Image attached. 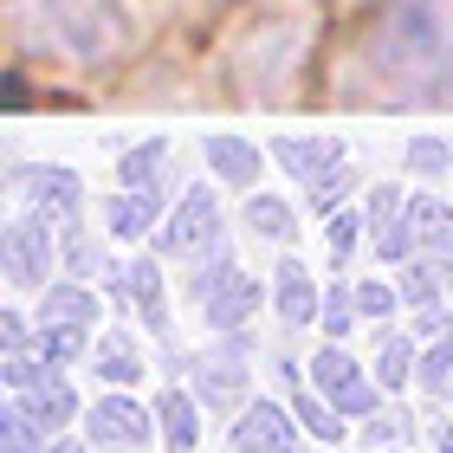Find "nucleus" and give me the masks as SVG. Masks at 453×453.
Instances as JSON below:
<instances>
[{
  "mask_svg": "<svg viewBox=\"0 0 453 453\" xmlns=\"http://www.w3.org/2000/svg\"><path fill=\"white\" fill-rule=\"evenodd\" d=\"M240 220H246V234H259V240H273V246H292L298 240V208L285 195L273 188H253L240 201Z\"/></svg>",
  "mask_w": 453,
  "mask_h": 453,
  "instance_id": "412c9836",
  "label": "nucleus"
},
{
  "mask_svg": "<svg viewBox=\"0 0 453 453\" xmlns=\"http://www.w3.org/2000/svg\"><path fill=\"white\" fill-rule=\"evenodd\" d=\"M408 226H415L421 253H453V201L415 188V195H408Z\"/></svg>",
  "mask_w": 453,
  "mask_h": 453,
  "instance_id": "5701e85b",
  "label": "nucleus"
},
{
  "mask_svg": "<svg viewBox=\"0 0 453 453\" xmlns=\"http://www.w3.org/2000/svg\"><path fill=\"white\" fill-rule=\"evenodd\" d=\"M13 402L27 408V415L46 427V434H72V427L85 421V402H78V388L65 382V369H52L39 388H27V395H13Z\"/></svg>",
  "mask_w": 453,
  "mask_h": 453,
  "instance_id": "a211bd4d",
  "label": "nucleus"
},
{
  "mask_svg": "<svg viewBox=\"0 0 453 453\" xmlns=\"http://www.w3.org/2000/svg\"><path fill=\"white\" fill-rule=\"evenodd\" d=\"M273 318L285 331H311L324 318V285L311 279V265L298 253H279V265H273Z\"/></svg>",
  "mask_w": 453,
  "mask_h": 453,
  "instance_id": "f8f14e48",
  "label": "nucleus"
},
{
  "mask_svg": "<svg viewBox=\"0 0 453 453\" xmlns=\"http://www.w3.org/2000/svg\"><path fill=\"white\" fill-rule=\"evenodd\" d=\"M33 337H39V324H27V311H19V304H7V311H0V357L33 349Z\"/></svg>",
  "mask_w": 453,
  "mask_h": 453,
  "instance_id": "4c0bfd02",
  "label": "nucleus"
},
{
  "mask_svg": "<svg viewBox=\"0 0 453 453\" xmlns=\"http://www.w3.org/2000/svg\"><path fill=\"white\" fill-rule=\"evenodd\" d=\"M52 376V363L39 357V349H19V357H0V382H7V395H27Z\"/></svg>",
  "mask_w": 453,
  "mask_h": 453,
  "instance_id": "c9c22d12",
  "label": "nucleus"
},
{
  "mask_svg": "<svg viewBox=\"0 0 453 453\" xmlns=\"http://www.w3.org/2000/svg\"><path fill=\"white\" fill-rule=\"evenodd\" d=\"M188 388L201 395V408H208L214 421H234L240 408L253 402V337L234 331V337H220L208 349H195Z\"/></svg>",
  "mask_w": 453,
  "mask_h": 453,
  "instance_id": "20e7f679",
  "label": "nucleus"
},
{
  "mask_svg": "<svg viewBox=\"0 0 453 453\" xmlns=\"http://www.w3.org/2000/svg\"><path fill=\"white\" fill-rule=\"evenodd\" d=\"M13 19L39 52L65 65H111L130 46V19L117 0H13Z\"/></svg>",
  "mask_w": 453,
  "mask_h": 453,
  "instance_id": "f03ea898",
  "label": "nucleus"
},
{
  "mask_svg": "<svg viewBox=\"0 0 453 453\" xmlns=\"http://www.w3.org/2000/svg\"><path fill=\"white\" fill-rule=\"evenodd\" d=\"M234 265H240V259H234V246H214L208 259H195V273H188V304H201L226 273H234Z\"/></svg>",
  "mask_w": 453,
  "mask_h": 453,
  "instance_id": "e433bc0d",
  "label": "nucleus"
},
{
  "mask_svg": "<svg viewBox=\"0 0 453 453\" xmlns=\"http://www.w3.org/2000/svg\"><path fill=\"white\" fill-rule=\"evenodd\" d=\"M201 156H208V175L226 181V188H240V195L259 188V169H265L259 142H246V136H208V142H201Z\"/></svg>",
  "mask_w": 453,
  "mask_h": 453,
  "instance_id": "6ab92c4d",
  "label": "nucleus"
},
{
  "mask_svg": "<svg viewBox=\"0 0 453 453\" xmlns=\"http://www.w3.org/2000/svg\"><path fill=\"white\" fill-rule=\"evenodd\" d=\"M97 285H104L111 311H136V285H130V265H123V259H104V273H97Z\"/></svg>",
  "mask_w": 453,
  "mask_h": 453,
  "instance_id": "58836bf2",
  "label": "nucleus"
},
{
  "mask_svg": "<svg viewBox=\"0 0 453 453\" xmlns=\"http://www.w3.org/2000/svg\"><path fill=\"white\" fill-rule=\"evenodd\" d=\"M162 253H142L130 259V285H136V318H142V331L169 343V285H162Z\"/></svg>",
  "mask_w": 453,
  "mask_h": 453,
  "instance_id": "4be33fe9",
  "label": "nucleus"
},
{
  "mask_svg": "<svg viewBox=\"0 0 453 453\" xmlns=\"http://www.w3.org/2000/svg\"><path fill=\"white\" fill-rule=\"evenodd\" d=\"M85 441L91 447H117V453H142L156 434V402H136L130 388H97V402H85Z\"/></svg>",
  "mask_w": 453,
  "mask_h": 453,
  "instance_id": "6e6552de",
  "label": "nucleus"
},
{
  "mask_svg": "<svg viewBox=\"0 0 453 453\" xmlns=\"http://www.w3.org/2000/svg\"><path fill=\"white\" fill-rule=\"evenodd\" d=\"M304 376H311V388L318 395H331V408L343 421H369L376 408H388V388L376 382V369H363V357L349 343H331L324 337L318 349H311V363H304Z\"/></svg>",
  "mask_w": 453,
  "mask_h": 453,
  "instance_id": "39448f33",
  "label": "nucleus"
},
{
  "mask_svg": "<svg viewBox=\"0 0 453 453\" xmlns=\"http://www.w3.org/2000/svg\"><path fill=\"white\" fill-rule=\"evenodd\" d=\"M104 246H97V234H91V226L85 220H65V226H58V273H65V279H97V273H104Z\"/></svg>",
  "mask_w": 453,
  "mask_h": 453,
  "instance_id": "b1692460",
  "label": "nucleus"
},
{
  "mask_svg": "<svg viewBox=\"0 0 453 453\" xmlns=\"http://www.w3.org/2000/svg\"><path fill=\"white\" fill-rule=\"evenodd\" d=\"M162 214H169L162 188H117V195L104 201V234H111V240H156Z\"/></svg>",
  "mask_w": 453,
  "mask_h": 453,
  "instance_id": "2eb2a0df",
  "label": "nucleus"
},
{
  "mask_svg": "<svg viewBox=\"0 0 453 453\" xmlns=\"http://www.w3.org/2000/svg\"><path fill=\"white\" fill-rule=\"evenodd\" d=\"M441 402H447V408H453V382H447V395H441Z\"/></svg>",
  "mask_w": 453,
  "mask_h": 453,
  "instance_id": "37998d69",
  "label": "nucleus"
},
{
  "mask_svg": "<svg viewBox=\"0 0 453 453\" xmlns=\"http://www.w3.org/2000/svg\"><path fill=\"white\" fill-rule=\"evenodd\" d=\"M382 453H408V447H382Z\"/></svg>",
  "mask_w": 453,
  "mask_h": 453,
  "instance_id": "c03bdc74",
  "label": "nucleus"
},
{
  "mask_svg": "<svg viewBox=\"0 0 453 453\" xmlns=\"http://www.w3.org/2000/svg\"><path fill=\"white\" fill-rule=\"evenodd\" d=\"M104 311H111V298L91 292V279H65V273H58L46 292H39V304H33L39 324H91V331H97Z\"/></svg>",
  "mask_w": 453,
  "mask_h": 453,
  "instance_id": "4468645a",
  "label": "nucleus"
},
{
  "mask_svg": "<svg viewBox=\"0 0 453 453\" xmlns=\"http://www.w3.org/2000/svg\"><path fill=\"white\" fill-rule=\"evenodd\" d=\"M214 246H226L220 195L208 188V181H188V188L169 201V214H162L156 240H150V253H162V259H208Z\"/></svg>",
  "mask_w": 453,
  "mask_h": 453,
  "instance_id": "423d86ee",
  "label": "nucleus"
},
{
  "mask_svg": "<svg viewBox=\"0 0 453 453\" xmlns=\"http://www.w3.org/2000/svg\"><path fill=\"white\" fill-rule=\"evenodd\" d=\"M402 169L421 175V181H441V175H453V150H447L441 136H415V142L402 150Z\"/></svg>",
  "mask_w": 453,
  "mask_h": 453,
  "instance_id": "72a5a7b5",
  "label": "nucleus"
},
{
  "mask_svg": "<svg viewBox=\"0 0 453 453\" xmlns=\"http://www.w3.org/2000/svg\"><path fill=\"white\" fill-rule=\"evenodd\" d=\"M259 304H273V285H259L253 273H240V265H234V273H226L195 311H201V324H208L214 337H234V331H253Z\"/></svg>",
  "mask_w": 453,
  "mask_h": 453,
  "instance_id": "9b49d317",
  "label": "nucleus"
},
{
  "mask_svg": "<svg viewBox=\"0 0 453 453\" xmlns=\"http://www.w3.org/2000/svg\"><path fill=\"white\" fill-rule=\"evenodd\" d=\"M447 382H453V331L434 337V343H421V363H415V388L421 395H447Z\"/></svg>",
  "mask_w": 453,
  "mask_h": 453,
  "instance_id": "c756f323",
  "label": "nucleus"
},
{
  "mask_svg": "<svg viewBox=\"0 0 453 453\" xmlns=\"http://www.w3.org/2000/svg\"><path fill=\"white\" fill-rule=\"evenodd\" d=\"M7 188H13L19 208L52 214L58 226L85 214V175H78L72 162H13V169H7Z\"/></svg>",
  "mask_w": 453,
  "mask_h": 453,
  "instance_id": "1a4fd4ad",
  "label": "nucleus"
},
{
  "mask_svg": "<svg viewBox=\"0 0 453 453\" xmlns=\"http://www.w3.org/2000/svg\"><path fill=\"white\" fill-rule=\"evenodd\" d=\"M0 273L13 292H46L58 279V220L39 208H19L0 226Z\"/></svg>",
  "mask_w": 453,
  "mask_h": 453,
  "instance_id": "0eeeda50",
  "label": "nucleus"
},
{
  "mask_svg": "<svg viewBox=\"0 0 453 453\" xmlns=\"http://www.w3.org/2000/svg\"><path fill=\"white\" fill-rule=\"evenodd\" d=\"M357 85L363 104H453V0H376Z\"/></svg>",
  "mask_w": 453,
  "mask_h": 453,
  "instance_id": "f257e3e1",
  "label": "nucleus"
},
{
  "mask_svg": "<svg viewBox=\"0 0 453 453\" xmlns=\"http://www.w3.org/2000/svg\"><path fill=\"white\" fill-rule=\"evenodd\" d=\"M363 240H369V220H363V208H343V214H331V220H324V246H331V265H337V273H349V265H357Z\"/></svg>",
  "mask_w": 453,
  "mask_h": 453,
  "instance_id": "bb28decb",
  "label": "nucleus"
},
{
  "mask_svg": "<svg viewBox=\"0 0 453 453\" xmlns=\"http://www.w3.org/2000/svg\"><path fill=\"white\" fill-rule=\"evenodd\" d=\"M91 324H39V337H33V349L46 357L52 369H72V363H91Z\"/></svg>",
  "mask_w": 453,
  "mask_h": 453,
  "instance_id": "a878e982",
  "label": "nucleus"
},
{
  "mask_svg": "<svg viewBox=\"0 0 453 453\" xmlns=\"http://www.w3.org/2000/svg\"><path fill=\"white\" fill-rule=\"evenodd\" d=\"M117 188H169V142H136L117 156Z\"/></svg>",
  "mask_w": 453,
  "mask_h": 453,
  "instance_id": "393cba45",
  "label": "nucleus"
},
{
  "mask_svg": "<svg viewBox=\"0 0 453 453\" xmlns=\"http://www.w3.org/2000/svg\"><path fill=\"white\" fill-rule=\"evenodd\" d=\"M408 434H415V408H395V402H388V408H376V415L363 421V447H369V453L402 447Z\"/></svg>",
  "mask_w": 453,
  "mask_h": 453,
  "instance_id": "7c9ffc66",
  "label": "nucleus"
},
{
  "mask_svg": "<svg viewBox=\"0 0 453 453\" xmlns=\"http://www.w3.org/2000/svg\"><path fill=\"white\" fill-rule=\"evenodd\" d=\"M357 311H363L369 324H388L395 311H408V304H402V285H395V279H357Z\"/></svg>",
  "mask_w": 453,
  "mask_h": 453,
  "instance_id": "f704fd0d",
  "label": "nucleus"
},
{
  "mask_svg": "<svg viewBox=\"0 0 453 453\" xmlns=\"http://www.w3.org/2000/svg\"><path fill=\"white\" fill-rule=\"evenodd\" d=\"M273 162H279L292 181H304V188H311V181L337 175L349 156H343L337 136H279V142H273Z\"/></svg>",
  "mask_w": 453,
  "mask_h": 453,
  "instance_id": "dca6fc26",
  "label": "nucleus"
},
{
  "mask_svg": "<svg viewBox=\"0 0 453 453\" xmlns=\"http://www.w3.org/2000/svg\"><path fill=\"white\" fill-rule=\"evenodd\" d=\"M91 453H117V447H91Z\"/></svg>",
  "mask_w": 453,
  "mask_h": 453,
  "instance_id": "a18cd8bd",
  "label": "nucleus"
},
{
  "mask_svg": "<svg viewBox=\"0 0 453 453\" xmlns=\"http://www.w3.org/2000/svg\"><path fill=\"white\" fill-rule=\"evenodd\" d=\"M357 188H363V175L343 162L337 175H324V181H311V188H304V195H311L304 208H311V220H331V214H343V195H357Z\"/></svg>",
  "mask_w": 453,
  "mask_h": 453,
  "instance_id": "2f4dec72",
  "label": "nucleus"
},
{
  "mask_svg": "<svg viewBox=\"0 0 453 453\" xmlns=\"http://www.w3.org/2000/svg\"><path fill=\"white\" fill-rule=\"evenodd\" d=\"M331 453H343V447H331Z\"/></svg>",
  "mask_w": 453,
  "mask_h": 453,
  "instance_id": "49530a36",
  "label": "nucleus"
},
{
  "mask_svg": "<svg viewBox=\"0 0 453 453\" xmlns=\"http://www.w3.org/2000/svg\"><path fill=\"white\" fill-rule=\"evenodd\" d=\"M156 434L169 453H195L201 434H208V408H201V395L188 382H162L156 388Z\"/></svg>",
  "mask_w": 453,
  "mask_h": 453,
  "instance_id": "ddd939ff",
  "label": "nucleus"
},
{
  "mask_svg": "<svg viewBox=\"0 0 453 453\" xmlns=\"http://www.w3.org/2000/svg\"><path fill=\"white\" fill-rule=\"evenodd\" d=\"M408 331H415L421 343H434L453 331V304H427V311H408Z\"/></svg>",
  "mask_w": 453,
  "mask_h": 453,
  "instance_id": "ea45409f",
  "label": "nucleus"
},
{
  "mask_svg": "<svg viewBox=\"0 0 453 453\" xmlns=\"http://www.w3.org/2000/svg\"><path fill=\"white\" fill-rule=\"evenodd\" d=\"M363 324L357 311V285H324V318H318V331L331 337V343H349V331Z\"/></svg>",
  "mask_w": 453,
  "mask_h": 453,
  "instance_id": "c85d7f7f",
  "label": "nucleus"
},
{
  "mask_svg": "<svg viewBox=\"0 0 453 453\" xmlns=\"http://www.w3.org/2000/svg\"><path fill=\"white\" fill-rule=\"evenodd\" d=\"M304 441L311 434L298 427L292 402H279V395H253L226 421V447L234 453H304Z\"/></svg>",
  "mask_w": 453,
  "mask_h": 453,
  "instance_id": "9d476101",
  "label": "nucleus"
},
{
  "mask_svg": "<svg viewBox=\"0 0 453 453\" xmlns=\"http://www.w3.org/2000/svg\"><path fill=\"white\" fill-rule=\"evenodd\" d=\"M304 58H311V19L259 13L253 27L240 33L226 72H234V91L246 97V104H292L298 78H304Z\"/></svg>",
  "mask_w": 453,
  "mask_h": 453,
  "instance_id": "7ed1b4c3",
  "label": "nucleus"
},
{
  "mask_svg": "<svg viewBox=\"0 0 453 453\" xmlns=\"http://www.w3.org/2000/svg\"><path fill=\"white\" fill-rule=\"evenodd\" d=\"M427 441H434V453H453V421H434V434H427Z\"/></svg>",
  "mask_w": 453,
  "mask_h": 453,
  "instance_id": "79ce46f5",
  "label": "nucleus"
},
{
  "mask_svg": "<svg viewBox=\"0 0 453 453\" xmlns=\"http://www.w3.org/2000/svg\"><path fill=\"white\" fill-rule=\"evenodd\" d=\"M91 376H97V388H136L142 376H150V363H142V343L123 331V324H111V331L91 343Z\"/></svg>",
  "mask_w": 453,
  "mask_h": 453,
  "instance_id": "f3484780",
  "label": "nucleus"
},
{
  "mask_svg": "<svg viewBox=\"0 0 453 453\" xmlns=\"http://www.w3.org/2000/svg\"><path fill=\"white\" fill-rule=\"evenodd\" d=\"M46 447H52V434L7 395V408H0V453H46Z\"/></svg>",
  "mask_w": 453,
  "mask_h": 453,
  "instance_id": "cd10ccee",
  "label": "nucleus"
},
{
  "mask_svg": "<svg viewBox=\"0 0 453 453\" xmlns=\"http://www.w3.org/2000/svg\"><path fill=\"white\" fill-rule=\"evenodd\" d=\"M415 363H421V337L415 331H382L376 349H369V369H376V382L388 388V395L415 388Z\"/></svg>",
  "mask_w": 453,
  "mask_h": 453,
  "instance_id": "aec40b11",
  "label": "nucleus"
},
{
  "mask_svg": "<svg viewBox=\"0 0 453 453\" xmlns=\"http://www.w3.org/2000/svg\"><path fill=\"white\" fill-rule=\"evenodd\" d=\"M357 208H363V220H369V234H382V226H395V220L408 214V195L395 188V181H369Z\"/></svg>",
  "mask_w": 453,
  "mask_h": 453,
  "instance_id": "473e14b6",
  "label": "nucleus"
},
{
  "mask_svg": "<svg viewBox=\"0 0 453 453\" xmlns=\"http://www.w3.org/2000/svg\"><path fill=\"white\" fill-rule=\"evenodd\" d=\"M46 453H91V441H85V427H72V434H52Z\"/></svg>",
  "mask_w": 453,
  "mask_h": 453,
  "instance_id": "a19ab883",
  "label": "nucleus"
}]
</instances>
